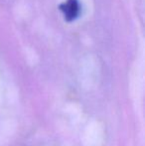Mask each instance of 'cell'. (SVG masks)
Returning <instances> with one entry per match:
<instances>
[{
  "label": "cell",
  "mask_w": 145,
  "mask_h": 146,
  "mask_svg": "<svg viewBox=\"0 0 145 146\" xmlns=\"http://www.w3.org/2000/svg\"><path fill=\"white\" fill-rule=\"evenodd\" d=\"M59 9L63 13L67 22H73L79 18L81 11V6L79 0H66L60 4Z\"/></svg>",
  "instance_id": "1"
}]
</instances>
